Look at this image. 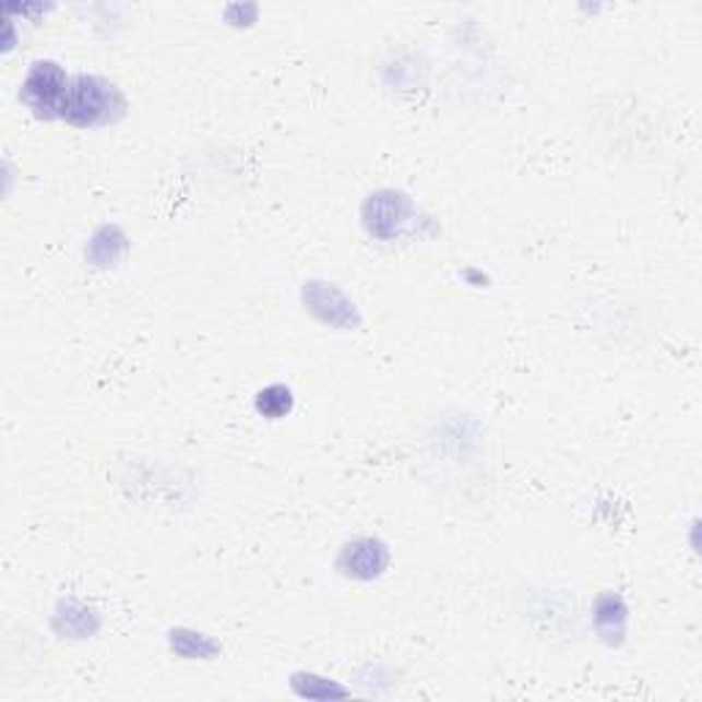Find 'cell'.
<instances>
[{"label": "cell", "mask_w": 702, "mask_h": 702, "mask_svg": "<svg viewBox=\"0 0 702 702\" xmlns=\"http://www.w3.org/2000/svg\"><path fill=\"white\" fill-rule=\"evenodd\" d=\"M121 253H124V237H121V230L112 228V225H107V228H102L99 234H96L88 250L91 261H96L99 266L112 264Z\"/></svg>", "instance_id": "obj_6"}, {"label": "cell", "mask_w": 702, "mask_h": 702, "mask_svg": "<svg viewBox=\"0 0 702 702\" xmlns=\"http://www.w3.org/2000/svg\"><path fill=\"white\" fill-rule=\"evenodd\" d=\"M305 305H308L321 321H326V324L332 326L360 324L355 305L348 302L335 286H326V283H308V286H305Z\"/></svg>", "instance_id": "obj_3"}, {"label": "cell", "mask_w": 702, "mask_h": 702, "mask_svg": "<svg viewBox=\"0 0 702 702\" xmlns=\"http://www.w3.org/2000/svg\"><path fill=\"white\" fill-rule=\"evenodd\" d=\"M406 209H409L406 198L395 195V192H382V195H377L373 201H368L366 203V223H368V228H371V234H377V237H382V239L395 237L401 228V223H404V217H406Z\"/></svg>", "instance_id": "obj_4"}, {"label": "cell", "mask_w": 702, "mask_h": 702, "mask_svg": "<svg viewBox=\"0 0 702 702\" xmlns=\"http://www.w3.org/2000/svg\"><path fill=\"white\" fill-rule=\"evenodd\" d=\"M69 83H72V80L67 78V72H63L58 63L39 61L34 63V69H31L28 78H25L23 99L28 102L39 116L52 119V116H61L63 112Z\"/></svg>", "instance_id": "obj_2"}, {"label": "cell", "mask_w": 702, "mask_h": 702, "mask_svg": "<svg viewBox=\"0 0 702 702\" xmlns=\"http://www.w3.org/2000/svg\"><path fill=\"white\" fill-rule=\"evenodd\" d=\"M255 406H259L261 415L270 417V420H281V417H286L288 412H291L294 395L286 384H272V388L261 390Z\"/></svg>", "instance_id": "obj_7"}, {"label": "cell", "mask_w": 702, "mask_h": 702, "mask_svg": "<svg viewBox=\"0 0 702 702\" xmlns=\"http://www.w3.org/2000/svg\"><path fill=\"white\" fill-rule=\"evenodd\" d=\"M596 623L607 640H615V634H623L626 623V607L618 596H604L596 607Z\"/></svg>", "instance_id": "obj_8"}, {"label": "cell", "mask_w": 702, "mask_h": 702, "mask_svg": "<svg viewBox=\"0 0 702 702\" xmlns=\"http://www.w3.org/2000/svg\"><path fill=\"white\" fill-rule=\"evenodd\" d=\"M341 568L357 579H373L388 568V549L373 538L355 540L343 551Z\"/></svg>", "instance_id": "obj_5"}, {"label": "cell", "mask_w": 702, "mask_h": 702, "mask_svg": "<svg viewBox=\"0 0 702 702\" xmlns=\"http://www.w3.org/2000/svg\"><path fill=\"white\" fill-rule=\"evenodd\" d=\"M112 110H121L119 91L112 88L102 78H74L69 83L67 102H63V119H69L78 127L99 124L112 116Z\"/></svg>", "instance_id": "obj_1"}]
</instances>
